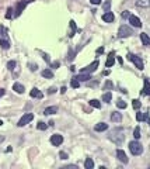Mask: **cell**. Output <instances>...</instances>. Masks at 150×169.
Wrapping results in <instances>:
<instances>
[{
    "label": "cell",
    "mask_w": 150,
    "mask_h": 169,
    "mask_svg": "<svg viewBox=\"0 0 150 169\" xmlns=\"http://www.w3.org/2000/svg\"><path fill=\"white\" fill-rule=\"evenodd\" d=\"M110 139L114 141L117 145H121L125 141V131H123V128H114V130H111Z\"/></svg>",
    "instance_id": "cell-1"
},
{
    "label": "cell",
    "mask_w": 150,
    "mask_h": 169,
    "mask_svg": "<svg viewBox=\"0 0 150 169\" xmlns=\"http://www.w3.org/2000/svg\"><path fill=\"white\" fill-rule=\"evenodd\" d=\"M129 150L132 152V155H140L143 152V147H142V144L137 139H135V141L129 142Z\"/></svg>",
    "instance_id": "cell-2"
},
{
    "label": "cell",
    "mask_w": 150,
    "mask_h": 169,
    "mask_svg": "<svg viewBox=\"0 0 150 169\" xmlns=\"http://www.w3.org/2000/svg\"><path fill=\"white\" fill-rule=\"evenodd\" d=\"M132 34H133L132 28L128 27V25H121L119 30H118V37L119 38H126V37H131Z\"/></svg>",
    "instance_id": "cell-3"
},
{
    "label": "cell",
    "mask_w": 150,
    "mask_h": 169,
    "mask_svg": "<svg viewBox=\"0 0 150 169\" xmlns=\"http://www.w3.org/2000/svg\"><path fill=\"white\" fill-rule=\"evenodd\" d=\"M31 1H34V0H21L18 4H17L16 7V13H14V17H18L21 13H23V10L25 9V6L28 4V3H31Z\"/></svg>",
    "instance_id": "cell-4"
},
{
    "label": "cell",
    "mask_w": 150,
    "mask_h": 169,
    "mask_svg": "<svg viewBox=\"0 0 150 169\" xmlns=\"http://www.w3.org/2000/svg\"><path fill=\"white\" fill-rule=\"evenodd\" d=\"M33 118H34V114H33V113H25L23 117L18 120V124H17V125H18V127H24V125H25V124H28V123H30Z\"/></svg>",
    "instance_id": "cell-5"
},
{
    "label": "cell",
    "mask_w": 150,
    "mask_h": 169,
    "mask_svg": "<svg viewBox=\"0 0 150 169\" xmlns=\"http://www.w3.org/2000/svg\"><path fill=\"white\" fill-rule=\"evenodd\" d=\"M128 59H131L132 62L135 64V66L137 68V69H143V61L139 58V56H136V55H132V54H128Z\"/></svg>",
    "instance_id": "cell-6"
},
{
    "label": "cell",
    "mask_w": 150,
    "mask_h": 169,
    "mask_svg": "<svg viewBox=\"0 0 150 169\" xmlns=\"http://www.w3.org/2000/svg\"><path fill=\"white\" fill-rule=\"evenodd\" d=\"M50 142H52V145H55V147H59L62 142H63V137L60 134H53L50 137Z\"/></svg>",
    "instance_id": "cell-7"
},
{
    "label": "cell",
    "mask_w": 150,
    "mask_h": 169,
    "mask_svg": "<svg viewBox=\"0 0 150 169\" xmlns=\"http://www.w3.org/2000/svg\"><path fill=\"white\" fill-rule=\"evenodd\" d=\"M129 23L133 25V27H136V28H140L142 27V23H140V20H139V17H136V16H129Z\"/></svg>",
    "instance_id": "cell-8"
},
{
    "label": "cell",
    "mask_w": 150,
    "mask_h": 169,
    "mask_svg": "<svg viewBox=\"0 0 150 169\" xmlns=\"http://www.w3.org/2000/svg\"><path fill=\"white\" fill-rule=\"evenodd\" d=\"M76 79H77L79 82H87L88 79H91V75H90L88 72H80V75L76 76Z\"/></svg>",
    "instance_id": "cell-9"
},
{
    "label": "cell",
    "mask_w": 150,
    "mask_h": 169,
    "mask_svg": "<svg viewBox=\"0 0 150 169\" xmlns=\"http://www.w3.org/2000/svg\"><path fill=\"white\" fill-rule=\"evenodd\" d=\"M114 18H115V16H114L112 11H105V13L102 14V20H104L105 23H112Z\"/></svg>",
    "instance_id": "cell-10"
},
{
    "label": "cell",
    "mask_w": 150,
    "mask_h": 169,
    "mask_svg": "<svg viewBox=\"0 0 150 169\" xmlns=\"http://www.w3.org/2000/svg\"><path fill=\"white\" fill-rule=\"evenodd\" d=\"M117 158L121 161V162L128 164V156H126V154L122 151V150H118V151H117Z\"/></svg>",
    "instance_id": "cell-11"
},
{
    "label": "cell",
    "mask_w": 150,
    "mask_h": 169,
    "mask_svg": "<svg viewBox=\"0 0 150 169\" xmlns=\"http://www.w3.org/2000/svg\"><path fill=\"white\" fill-rule=\"evenodd\" d=\"M97 66H98V61H94L91 65H88L87 68L82 69V72H88V73H90V72H94V70L97 69Z\"/></svg>",
    "instance_id": "cell-12"
},
{
    "label": "cell",
    "mask_w": 150,
    "mask_h": 169,
    "mask_svg": "<svg viewBox=\"0 0 150 169\" xmlns=\"http://www.w3.org/2000/svg\"><path fill=\"white\" fill-rule=\"evenodd\" d=\"M30 96H31V97H37V99H42V97H44L42 92H41V90H38L37 87H34L33 90L30 92Z\"/></svg>",
    "instance_id": "cell-13"
},
{
    "label": "cell",
    "mask_w": 150,
    "mask_h": 169,
    "mask_svg": "<svg viewBox=\"0 0 150 169\" xmlns=\"http://www.w3.org/2000/svg\"><path fill=\"white\" fill-rule=\"evenodd\" d=\"M136 7L147 9V7H150V0H137L136 1Z\"/></svg>",
    "instance_id": "cell-14"
},
{
    "label": "cell",
    "mask_w": 150,
    "mask_h": 169,
    "mask_svg": "<svg viewBox=\"0 0 150 169\" xmlns=\"http://www.w3.org/2000/svg\"><path fill=\"white\" fill-rule=\"evenodd\" d=\"M94 130H96L97 133H101V131H105V130H108V124H105V123H98V124H96Z\"/></svg>",
    "instance_id": "cell-15"
},
{
    "label": "cell",
    "mask_w": 150,
    "mask_h": 169,
    "mask_svg": "<svg viewBox=\"0 0 150 169\" xmlns=\"http://www.w3.org/2000/svg\"><path fill=\"white\" fill-rule=\"evenodd\" d=\"M13 90H14L16 93H18V95H23L25 89H24V86H23L21 83H14L13 84Z\"/></svg>",
    "instance_id": "cell-16"
},
{
    "label": "cell",
    "mask_w": 150,
    "mask_h": 169,
    "mask_svg": "<svg viewBox=\"0 0 150 169\" xmlns=\"http://www.w3.org/2000/svg\"><path fill=\"white\" fill-rule=\"evenodd\" d=\"M111 120H112L114 123H121V121H122V114L118 113V111H114V113L111 114Z\"/></svg>",
    "instance_id": "cell-17"
},
{
    "label": "cell",
    "mask_w": 150,
    "mask_h": 169,
    "mask_svg": "<svg viewBox=\"0 0 150 169\" xmlns=\"http://www.w3.org/2000/svg\"><path fill=\"white\" fill-rule=\"evenodd\" d=\"M140 40H142V42H143V45H146V47H150V38L147 34L142 33L140 34Z\"/></svg>",
    "instance_id": "cell-18"
},
{
    "label": "cell",
    "mask_w": 150,
    "mask_h": 169,
    "mask_svg": "<svg viewBox=\"0 0 150 169\" xmlns=\"http://www.w3.org/2000/svg\"><path fill=\"white\" fill-rule=\"evenodd\" d=\"M115 64V58H114V52H111L110 54V56H108V59H107V64H105V66L107 68H111L112 65Z\"/></svg>",
    "instance_id": "cell-19"
},
{
    "label": "cell",
    "mask_w": 150,
    "mask_h": 169,
    "mask_svg": "<svg viewBox=\"0 0 150 169\" xmlns=\"http://www.w3.org/2000/svg\"><path fill=\"white\" fill-rule=\"evenodd\" d=\"M55 113H58V107H46L45 109V111H44V114L45 116H50V114H55Z\"/></svg>",
    "instance_id": "cell-20"
},
{
    "label": "cell",
    "mask_w": 150,
    "mask_h": 169,
    "mask_svg": "<svg viewBox=\"0 0 150 169\" xmlns=\"http://www.w3.org/2000/svg\"><path fill=\"white\" fill-rule=\"evenodd\" d=\"M0 47L3 50H9L10 48V42L7 41V38H0Z\"/></svg>",
    "instance_id": "cell-21"
},
{
    "label": "cell",
    "mask_w": 150,
    "mask_h": 169,
    "mask_svg": "<svg viewBox=\"0 0 150 169\" xmlns=\"http://www.w3.org/2000/svg\"><path fill=\"white\" fill-rule=\"evenodd\" d=\"M84 168L86 169H93L94 168V161H93L91 158H87L86 162H84Z\"/></svg>",
    "instance_id": "cell-22"
},
{
    "label": "cell",
    "mask_w": 150,
    "mask_h": 169,
    "mask_svg": "<svg viewBox=\"0 0 150 169\" xmlns=\"http://www.w3.org/2000/svg\"><path fill=\"white\" fill-rule=\"evenodd\" d=\"M143 95L150 96V83L147 79H145V87H143Z\"/></svg>",
    "instance_id": "cell-23"
},
{
    "label": "cell",
    "mask_w": 150,
    "mask_h": 169,
    "mask_svg": "<svg viewBox=\"0 0 150 169\" xmlns=\"http://www.w3.org/2000/svg\"><path fill=\"white\" fill-rule=\"evenodd\" d=\"M42 76L46 78V79H52L53 78V73H52V70H49V69H44L42 70Z\"/></svg>",
    "instance_id": "cell-24"
},
{
    "label": "cell",
    "mask_w": 150,
    "mask_h": 169,
    "mask_svg": "<svg viewBox=\"0 0 150 169\" xmlns=\"http://www.w3.org/2000/svg\"><path fill=\"white\" fill-rule=\"evenodd\" d=\"M111 99H112V93H111V92H107V93L102 95V100L105 101V103H110Z\"/></svg>",
    "instance_id": "cell-25"
},
{
    "label": "cell",
    "mask_w": 150,
    "mask_h": 169,
    "mask_svg": "<svg viewBox=\"0 0 150 169\" xmlns=\"http://www.w3.org/2000/svg\"><path fill=\"white\" fill-rule=\"evenodd\" d=\"M70 28H72V31H70V34H69V37H73L74 33H76V30H77V28H76V23H74L73 20L70 21Z\"/></svg>",
    "instance_id": "cell-26"
},
{
    "label": "cell",
    "mask_w": 150,
    "mask_h": 169,
    "mask_svg": "<svg viewBox=\"0 0 150 169\" xmlns=\"http://www.w3.org/2000/svg\"><path fill=\"white\" fill-rule=\"evenodd\" d=\"M0 38H7V30L3 25H0Z\"/></svg>",
    "instance_id": "cell-27"
},
{
    "label": "cell",
    "mask_w": 150,
    "mask_h": 169,
    "mask_svg": "<svg viewBox=\"0 0 150 169\" xmlns=\"http://www.w3.org/2000/svg\"><path fill=\"white\" fill-rule=\"evenodd\" d=\"M110 7H111V0H105V3L102 6V10L104 11H110Z\"/></svg>",
    "instance_id": "cell-28"
},
{
    "label": "cell",
    "mask_w": 150,
    "mask_h": 169,
    "mask_svg": "<svg viewBox=\"0 0 150 169\" xmlns=\"http://www.w3.org/2000/svg\"><path fill=\"white\" fill-rule=\"evenodd\" d=\"M37 128H38V130H41V131H44V130H46V128H48V125H46L45 123L39 121V123L37 124Z\"/></svg>",
    "instance_id": "cell-29"
},
{
    "label": "cell",
    "mask_w": 150,
    "mask_h": 169,
    "mask_svg": "<svg viewBox=\"0 0 150 169\" xmlns=\"http://www.w3.org/2000/svg\"><path fill=\"white\" fill-rule=\"evenodd\" d=\"M132 106H133L135 110H139V109H140V106H142V103L137 100V99H135V100H132Z\"/></svg>",
    "instance_id": "cell-30"
},
{
    "label": "cell",
    "mask_w": 150,
    "mask_h": 169,
    "mask_svg": "<svg viewBox=\"0 0 150 169\" xmlns=\"http://www.w3.org/2000/svg\"><path fill=\"white\" fill-rule=\"evenodd\" d=\"M147 117H149V114H142V113H137V114H136V120H137V121L146 120Z\"/></svg>",
    "instance_id": "cell-31"
},
{
    "label": "cell",
    "mask_w": 150,
    "mask_h": 169,
    "mask_svg": "<svg viewBox=\"0 0 150 169\" xmlns=\"http://www.w3.org/2000/svg\"><path fill=\"white\" fill-rule=\"evenodd\" d=\"M90 104H91L93 107H96V109H100L101 107V103L98 100H96V99H93V100L90 101Z\"/></svg>",
    "instance_id": "cell-32"
},
{
    "label": "cell",
    "mask_w": 150,
    "mask_h": 169,
    "mask_svg": "<svg viewBox=\"0 0 150 169\" xmlns=\"http://www.w3.org/2000/svg\"><path fill=\"white\" fill-rule=\"evenodd\" d=\"M133 137H135V139H139V138H140V128H139V127H136V128H135Z\"/></svg>",
    "instance_id": "cell-33"
},
{
    "label": "cell",
    "mask_w": 150,
    "mask_h": 169,
    "mask_svg": "<svg viewBox=\"0 0 150 169\" xmlns=\"http://www.w3.org/2000/svg\"><path fill=\"white\" fill-rule=\"evenodd\" d=\"M79 86H80V82H79V80H77L76 78H73V79H72V87H74V89H77Z\"/></svg>",
    "instance_id": "cell-34"
},
{
    "label": "cell",
    "mask_w": 150,
    "mask_h": 169,
    "mask_svg": "<svg viewBox=\"0 0 150 169\" xmlns=\"http://www.w3.org/2000/svg\"><path fill=\"white\" fill-rule=\"evenodd\" d=\"M117 106H118V109H126V103H125L123 100H118Z\"/></svg>",
    "instance_id": "cell-35"
},
{
    "label": "cell",
    "mask_w": 150,
    "mask_h": 169,
    "mask_svg": "<svg viewBox=\"0 0 150 169\" xmlns=\"http://www.w3.org/2000/svg\"><path fill=\"white\" fill-rule=\"evenodd\" d=\"M14 68H16V61H10V62L7 64V69H9V70H13Z\"/></svg>",
    "instance_id": "cell-36"
},
{
    "label": "cell",
    "mask_w": 150,
    "mask_h": 169,
    "mask_svg": "<svg viewBox=\"0 0 150 169\" xmlns=\"http://www.w3.org/2000/svg\"><path fill=\"white\" fill-rule=\"evenodd\" d=\"M13 16V9L10 7V9H7V13H6V18H11Z\"/></svg>",
    "instance_id": "cell-37"
},
{
    "label": "cell",
    "mask_w": 150,
    "mask_h": 169,
    "mask_svg": "<svg viewBox=\"0 0 150 169\" xmlns=\"http://www.w3.org/2000/svg\"><path fill=\"white\" fill-rule=\"evenodd\" d=\"M112 87H114V84H112L111 80H107L105 82V89H112Z\"/></svg>",
    "instance_id": "cell-38"
},
{
    "label": "cell",
    "mask_w": 150,
    "mask_h": 169,
    "mask_svg": "<svg viewBox=\"0 0 150 169\" xmlns=\"http://www.w3.org/2000/svg\"><path fill=\"white\" fill-rule=\"evenodd\" d=\"M59 156H60V158H62V159H67V154L66 152H59Z\"/></svg>",
    "instance_id": "cell-39"
},
{
    "label": "cell",
    "mask_w": 150,
    "mask_h": 169,
    "mask_svg": "<svg viewBox=\"0 0 150 169\" xmlns=\"http://www.w3.org/2000/svg\"><path fill=\"white\" fill-rule=\"evenodd\" d=\"M129 16H131L129 11H123V13H122V17H123V18H129Z\"/></svg>",
    "instance_id": "cell-40"
},
{
    "label": "cell",
    "mask_w": 150,
    "mask_h": 169,
    "mask_svg": "<svg viewBox=\"0 0 150 169\" xmlns=\"http://www.w3.org/2000/svg\"><path fill=\"white\" fill-rule=\"evenodd\" d=\"M55 92H56V87H50L49 90H48V93H49V95H53Z\"/></svg>",
    "instance_id": "cell-41"
},
{
    "label": "cell",
    "mask_w": 150,
    "mask_h": 169,
    "mask_svg": "<svg viewBox=\"0 0 150 169\" xmlns=\"http://www.w3.org/2000/svg\"><path fill=\"white\" fill-rule=\"evenodd\" d=\"M41 54H42V56H44V59H45L46 62H49V56H48L46 54H44V52H41Z\"/></svg>",
    "instance_id": "cell-42"
},
{
    "label": "cell",
    "mask_w": 150,
    "mask_h": 169,
    "mask_svg": "<svg viewBox=\"0 0 150 169\" xmlns=\"http://www.w3.org/2000/svg\"><path fill=\"white\" fill-rule=\"evenodd\" d=\"M37 65H35V64H30V69H31V70H37Z\"/></svg>",
    "instance_id": "cell-43"
},
{
    "label": "cell",
    "mask_w": 150,
    "mask_h": 169,
    "mask_svg": "<svg viewBox=\"0 0 150 169\" xmlns=\"http://www.w3.org/2000/svg\"><path fill=\"white\" fill-rule=\"evenodd\" d=\"M90 1H91L93 4H100L101 3V0H90Z\"/></svg>",
    "instance_id": "cell-44"
},
{
    "label": "cell",
    "mask_w": 150,
    "mask_h": 169,
    "mask_svg": "<svg viewBox=\"0 0 150 169\" xmlns=\"http://www.w3.org/2000/svg\"><path fill=\"white\" fill-rule=\"evenodd\" d=\"M59 65H60V64H59V62L56 61V62H53V64H52V68H58Z\"/></svg>",
    "instance_id": "cell-45"
},
{
    "label": "cell",
    "mask_w": 150,
    "mask_h": 169,
    "mask_svg": "<svg viewBox=\"0 0 150 169\" xmlns=\"http://www.w3.org/2000/svg\"><path fill=\"white\" fill-rule=\"evenodd\" d=\"M77 166L76 165H69V166H66V169H76Z\"/></svg>",
    "instance_id": "cell-46"
},
{
    "label": "cell",
    "mask_w": 150,
    "mask_h": 169,
    "mask_svg": "<svg viewBox=\"0 0 150 169\" xmlns=\"http://www.w3.org/2000/svg\"><path fill=\"white\" fill-rule=\"evenodd\" d=\"M102 52H104V48H102V47H100V48L97 50V54H102Z\"/></svg>",
    "instance_id": "cell-47"
},
{
    "label": "cell",
    "mask_w": 150,
    "mask_h": 169,
    "mask_svg": "<svg viewBox=\"0 0 150 169\" xmlns=\"http://www.w3.org/2000/svg\"><path fill=\"white\" fill-rule=\"evenodd\" d=\"M4 93H6V90H4V89H0V97L4 96Z\"/></svg>",
    "instance_id": "cell-48"
},
{
    "label": "cell",
    "mask_w": 150,
    "mask_h": 169,
    "mask_svg": "<svg viewBox=\"0 0 150 169\" xmlns=\"http://www.w3.org/2000/svg\"><path fill=\"white\" fill-rule=\"evenodd\" d=\"M66 87H65V86H63V87H62V89H60V93H62V95H63V93H66Z\"/></svg>",
    "instance_id": "cell-49"
}]
</instances>
